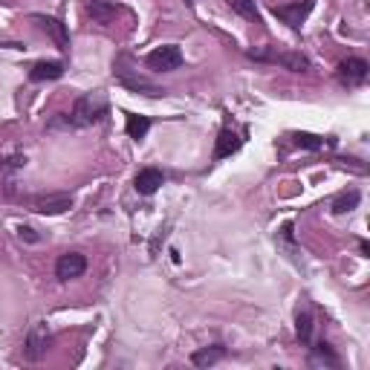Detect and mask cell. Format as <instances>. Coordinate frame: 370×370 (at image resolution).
Masks as SVG:
<instances>
[{"mask_svg": "<svg viewBox=\"0 0 370 370\" xmlns=\"http://www.w3.org/2000/svg\"><path fill=\"white\" fill-rule=\"evenodd\" d=\"M113 76L122 87H127V90H134V93H145V96H165V87L154 84V81H148L145 76H139V70L134 67V61H130V55H119L113 61Z\"/></svg>", "mask_w": 370, "mask_h": 370, "instance_id": "obj_1", "label": "cell"}, {"mask_svg": "<svg viewBox=\"0 0 370 370\" xmlns=\"http://www.w3.org/2000/svg\"><path fill=\"white\" fill-rule=\"evenodd\" d=\"M107 111L111 107H107V99L101 93H84L76 99V107L67 119H70V127H90V124H99L107 116Z\"/></svg>", "mask_w": 370, "mask_h": 370, "instance_id": "obj_2", "label": "cell"}, {"mask_svg": "<svg viewBox=\"0 0 370 370\" xmlns=\"http://www.w3.org/2000/svg\"><path fill=\"white\" fill-rule=\"evenodd\" d=\"M183 50L177 47V43H165V47H157L154 52H148L145 64L154 73H173V70H180L183 67Z\"/></svg>", "mask_w": 370, "mask_h": 370, "instance_id": "obj_3", "label": "cell"}, {"mask_svg": "<svg viewBox=\"0 0 370 370\" xmlns=\"http://www.w3.org/2000/svg\"><path fill=\"white\" fill-rule=\"evenodd\" d=\"M50 344H52V333H50V327H47V321H35L32 327H29V333H27L24 356H27L29 362H38V359L47 356Z\"/></svg>", "mask_w": 370, "mask_h": 370, "instance_id": "obj_4", "label": "cell"}, {"mask_svg": "<svg viewBox=\"0 0 370 370\" xmlns=\"http://www.w3.org/2000/svg\"><path fill=\"white\" fill-rule=\"evenodd\" d=\"M29 208L43 214V217H55V214H64L73 208V197L64 191H55V194H38V197L29 200Z\"/></svg>", "mask_w": 370, "mask_h": 370, "instance_id": "obj_5", "label": "cell"}, {"mask_svg": "<svg viewBox=\"0 0 370 370\" xmlns=\"http://www.w3.org/2000/svg\"><path fill=\"white\" fill-rule=\"evenodd\" d=\"M87 272V257L81 255V252H64L58 260H55V278L58 280H76V278H81Z\"/></svg>", "mask_w": 370, "mask_h": 370, "instance_id": "obj_6", "label": "cell"}, {"mask_svg": "<svg viewBox=\"0 0 370 370\" xmlns=\"http://www.w3.org/2000/svg\"><path fill=\"white\" fill-rule=\"evenodd\" d=\"M32 20L55 41V47L61 52H70V32H67V27H64L58 17H52V15H32Z\"/></svg>", "mask_w": 370, "mask_h": 370, "instance_id": "obj_7", "label": "cell"}, {"mask_svg": "<svg viewBox=\"0 0 370 370\" xmlns=\"http://www.w3.org/2000/svg\"><path fill=\"white\" fill-rule=\"evenodd\" d=\"M367 73H370V64H367L364 58H347V61H341V64H339V70H336L339 81H341V84H347V87L364 84Z\"/></svg>", "mask_w": 370, "mask_h": 370, "instance_id": "obj_8", "label": "cell"}, {"mask_svg": "<svg viewBox=\"0 0 370 370\" xmlns=\"http://www.w3.org/2000/svg\"><path fill=\"white\" fill-rule=\"evenodd\" d=\"M252 58H260V61H275L280 67H287L292 73H307L310 70V58L301 55V52H249Z\"/></svg>", "mask_w": 370, "mask_h": 370, "instance_id": "obj_9", "label": "cell"}, {"mask_svg": "<svg viewBox=\"0 0 370 370\" xmlns=\"http://www.w3.org/2000/svg\"><path fill=\"white\" fill-rule=\"evenodd\" d=\"M313 0H295V3H287V6H275V17H280L284 24H290L292 29H298L304 20H307V15L313 12Z\"/></svg>", "mask_w": 370, "mask_h": 370, "instance_id": "obj_10", "label": "cell"}, {"mask_svg": "<svg viewBox=\"0 0 370 370\" xmlns=\"http://www.w3.org/2000/svg\"><path fill=\"white\" fill-rule=\"evenodd\" d=\"M165 185V173L159 168H142L134 180V188L142 194V197H150V194H157L159 188Z\"/></svg>", "mask_w": 370, "mask_h": 370, "instance_id": "obj_11", "label": "cell"}, {"mask_svg": "<svg viewBox=\"0 0 370 370\" xmlns=\"http://www.w3.org/2000/svg\"><path fill=\"white\" fill-rule=\"evenodd\" d=\"M241 145H243V139L237 136V130L223 127V130H220V136H217V145H214V162H220V159L237 154V150H241Z\"/></svg>", "mask_w": 370, "mask_h": 370, "instance_id": "obj_12", "label": "cell"}, {"mask_svg": "<svg viewBox=\"0 0 370 370\" xmlns=\"http://www.w3.org/2000/svg\"><path fill=\"white\" fill-rule=\"evenodd\" d=\"M84 12L90 15L96 24H111V20H116V15L124 12V9L116 6V3H111V0H87V3H84Z\"/></svg>", "mask_w": 370, "mask_h": 370, "instance_id": "obj_13", "label": "cell"}, {"mask_svg": "<svg viewBox=\"0 0 370 370\" xmlns=\"http://www.w3.org/2000/svg\"><path fill=\"white\" fill-rule=\"evenodd\" d=\"M226 359V347L223 344H211V347H200V350L191 353V364L194 367H211L217 362Z\"/></svg>", "mask_w": 370, "mask_h": 370, "instance_id": "obj_14", "label": "cell"}, {"mask_svg": "<svg viewBox=\"0 0 370 370\" xmlns=\"http://www.w3.org/2000/svg\"><path fill=\"white\" fill-rule=\"evenodd\" d=\"M64 76V64L61 61H38L35 67L29 70L32 81H55Z\"/></svg>", "mask_w": 370, "mask_h": 370, "instance_id": "obj_15", "label": "cell"}, {"mask_svg": "<svg viewBox=\"0 0 370 370\" xmlns=\"http://www.w3.org/2000/svg\"><path fill=\"white\" fill-rule=\"evenodd\" d=\"M310 364H324V367H339V356L333 353V347L327 341H318L310 347Z\"/></svg>", "mask_w": 370, "mask_h": 370, "instance_id": "obj_16", "label": "cell"}, {"mask_svg": "<svg viewBox=\"0 0 370 370\" xmlns=\"http://www.w3.org/2000/svg\"><path fill=\"white\" fill-rule=\"evenodd\" d=\"M124 116H127V119H124L127 136L136 139V142H142V139L148 136V130H150V119H148V116H136V113H124Z\"/></svg>", "mask_w": 370, "mask_h": 370, "instance_id": "obj_17", "label": "cell"}, {"mask_svg": "<svg viewBox=\"0 0 370 370\" xmlns=\"http://www.w3.org/2000/svg\"><path fill=\"white\" fill-rule=\"evenodd\" d=\"M226 3L232 6V12H237L241 17L252 20V24H264V17H260L257 6H255V0H226Z\"/></svg>", "mask_w": 370, "mask_h": 370, "instance_id": "obj_18", "label": "cell"}, {"mask_svg": "<svg viewBox=\"0 0 370 370\" xmlns=\"http://www.w3.org/2000/svg\"><path fill=\"white\" fill-rule=\"evenodd\" d=\"M295 145L298 148H307V150H324V148H333L336 139H330V136H315V134H295Z\"/></svg>", "mask_w": 370, "mask_h": 370, "instance_id": "obj_19", "label": "cell"}, {"mask_svg": "<svg viewBox=\"0 0 370 370\" xmlns=\"http://www.w3.org/2000/svg\"><path fill=\"white\" fill-rule=\"evenodd\" d=\"M313 327H315V324H313V313H307V310H304V313H298V318H295V330H298V341L301 344H313Z\"/></svg>", "mask_w": 370, "mask_h": 370, "instance_id": "obj_20", "label": "cell"}, {"mask_svg": "<svg viewBox=\"0 0 370 370\" xmlns=\"http://www.w3.org/2000/svg\"><path fill=\"white\" fill-rule=\"evenodd\" d=\"M359 200H362V194H359L356 188L339 194V197L333 200V214H347V211H353V208L359 206Z\"/></svg>", "mask_w": 370, "mask_h": 370, "instance_id": "obj_21", "label": "cell"}, {"mask_svg": "<svg viewBox=\"0 0 370 370\" xmlns=\"http://www.w3.org/2000/svg\"><path fill=\"white\" fill-rule=\"evenodd\" d=\"M17 234H20V241H29V243H38L41 241V237L35 234V229H29V226H20Z\"/></svg>", "mask_w": 370, "mask_h": 370, "instance_id": "obj_22", "label": "cell"}, {"mask_svg": "<svg viewBox=\"0 0 370 370\" xmlns=\"http://www.w3.org/2000/svg\"><path fill=\"white\" fill-rule=\"evenodd\" d=\"M20 165H27V157H9L6 159V168H20Z\"/></svg>", "mask_w": 370, "mask_h": 370, "instance_id": "obj_23", "label": "cell"}]
</instances>
